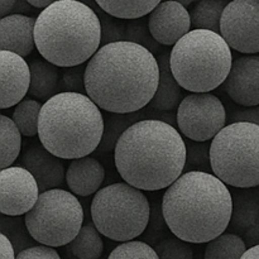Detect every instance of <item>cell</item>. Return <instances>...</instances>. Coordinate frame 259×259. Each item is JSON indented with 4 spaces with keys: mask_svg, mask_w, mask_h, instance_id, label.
<instances>
[{
    "mask_svg": "<svg viewBox=\"0 0 259 259\" xmlns=\"http://www.w3.org/2000/svg\"><path fill=\"white\" fill-rule=\"evenodd\" d=\"M144 119L143 109L134 113H109L104 118V134L99 146V153H110L115 151V147L124 132Z\"/></svg>",
    "mask_w": 259,
    "mask_h": 259,
    "instance_id": "cell-22",
    "label": "cell"
},
{
    "mask_svg": "<svg viewBox=\"0 0 259 259\" xmlns=\"http://www.w3.org/2000/svg\"><path fill=\"white\" fill-rule=\"evenodd\" d=\"M40 195L37 180L23 166H10L0 171V211L3 215H25Z\"/></svg>",
    "mask_w": 259,
    "mask_h": 259,
    "instance_id": "cell-12",
    "label": "cell"
},
{
    "mask_svg": "<svg viewBox=\"0 0 259 259\" xmlns=\"http://www.w3.org/2000/svg\"><path fill=\"white\" fill-rule=\"evenodd\" d=\"M62 158L51 153L42 143L27 144L20 157V166L27 168L37 180L40 192L62 186L66 169Z\"/></svg>",
    "mask_w": 259,
    "mask_h": 259,
    "instance_id": "cell-16",
    "label": "cell"
},
{
    "mask_svg": "<svg viewBox=\"0 0 259 259\" xmlns=\"http://www.w3.org/2000/svg\"><path fill=\"white\" fill-rule=\"evenodd\" d=\"M30 7H32V5H30L27 0H18L17 4H15V7H14V9L12 10V13H10V14H23V13H25V12H29Z\"/></svg>",
    "mask_w": 259,
    "mask_h": 259,
    "instance_id": "cell-41",
    "label": "cell"
},
{
    "mask_svg": "<svg viewBox=\"0 0 259 259\" xmlns=\"http://www.w3.org/2000/svg\"><path fill=\"white\" fill-rule=\"evenodd\" d=\"M103 134L104 115L88 94L61 91L42 105L39 142L60 158L90 156L100 146Z\"/></svg>",
    "mask_w": 259,
    "mask_h": 259,
    "instance_id": "cell-5",
    "label": "cell"
},
{
    "mask_svg": "<svg viewBox=\"0 0 259 259\" xmlns=\"http://www.w3.org/2000/svg\"><path fill=\"white\" fill-rule=\"evenodd\" d=\"M223 89L238 105H259V56L244 55L235 58Z\"/></svg>",
    "mask_w": 259,
    "mask_h": 259,
    "instance_id": "cell-14",
    "label": "cell"
},
{
    "mask_svg": "<svg viewBox=\"0 0 259 259\" xmlns=\"http://www.w3.org/2000/svg\"><path fill=\"white\" fill-rule=\"evenodd\" d=\"M96 12H98L101 23V46L126 39L125 19L113 17L100 8Z\"/></svg>",
    "mask_w": 259,
    "mask_h": 259,
    "instance_id": "cell-31",
    "label": "cell"
},
{
    "mask_svg": "<svg viewBox=\"0 0 259 259\" xmlns=\"http://www.w3.org/2000/svg\"><path fill=\"white\" fill-rule=\"evenodd\" d=\"M169 65L182 89L210 93L223 85L229 75L232 48L220 33L195 28L172 47Z\"/></svg>",
    "mask_w": 259,
    "mask_h": 259,
    "instance_id": "cell-6",
    "label": "cell"
},
{
    "mask_svg": "<svg viewBox=\"0 0 259 259\" xmlns=\"http://www.w3.org/2000/svg\"><path fill=\"white\" fill-rule=\"evenodd\" d=\"M228 119L234 121H248L259 125V105L248 106L245 109H232L228 115Z\"/></svg>",
    "mask_w": 259,
    "mask_h": 259,
    "instance_id": "cell-38",
    "label": "cell"
},
{
    "mask_svg": "<svg viewBox=\"0 0 259 259\" xmlns=\"http://www.w3.org/2000/svg\"><path fill=\"white\" fill-rule=\"evenodd\" d=\"M90 211L94 225L104 237L123 243L146 232L151 204L141 189L118 182L96 192Z\"/></svg>",
    "mask_w": 259,
    "mask_h": 259,
    "instance_id": "cell-7",
    "label": "cell"
},
{
    "mask_svg": "<svg viewBox=\"0 0 259 259\" xmlns=\"http://www.w3.org/2000/svg\"><path fill=\"white\" fill-rule=\"evenodd\" d=\"M212 174L232 187L259 186V125L234 121L211 141Z\"/></svg>",
    "mask_w": 259,
    "mask_h": 259,
    "instance_id": "cell-8",
    "label": "cell"
},
{
    "mask_svg": "<svg viewBox=\"0 0 259 259\" xmlns=\"http://www.w3.org/2000/svg\"><path fill=\"white\" fill-rule=\"evenodd\" d=\"M101 235L94 223L82 225L75 239L67 244L68 252L77 259H99L104 252Z\"/></svg>",
    "mask_w": 259,
    "mask_h": 259,
    "instance_id": "cell-23",
    "label": "cell"
},
{
    "mask_svg": "<svg viewBox=\"0 0 259 259\" xmlns=\"http://www.w3.org/2000/svg\"><path fill=\"white\" fill-rule=\"evenodd\" d=\"M242 259H259V244L248 248Z\"/></svg>",
    "mask_w": 259,
    "mask_h": 259,
    "instance_id": "cell-43",
    "label": "cell"
},
{
    "mask_svg": "<svg viewBox=\"0 0 259 259\" xmlns=\"http://www.w3.org/2000/svg\"><path fill=\"white\" fill-rule=\"evenodd\" d=\"M0 253H2V259H17L14 245L4 233L0 235Z\"/></svg>",
    "mask_w": 259,
    "mask_h": 259,
    "instance_id": "cell-39",
    "label": "cell"
},
{
    "mask_svg": "<svg viewBox=\"0 0 259 259\" xmlns=\"http://www.w3.org/2000/svg\"><path fill=\"white\" fill-rule=\"evenodd\" d=\"M0 108L9 109L19 104L29 91L30 67L22 56L4 50L0 52Z\"/></svg>",
    "mask_w": 259,
    "mask_h": 259,
    "instance_id": "cell-17",
    "label": "cell"
},
{
    "mask_svg": "<svg viewBox=\"0 0 259 259\" xmlns=\"http://www.w3.org/2000/svg\"><path fill=\"white\" fill-rule=\"evenodd\" d=\"M228 230L243 238L248 248L259 244V186L234 187Z\"/></svg>",
    "mask_w": 259,
    "mask_h": 259,
    "instance_id": "cell-15",
    "label": "cell"
},
{
    "mask_svg": "<svg viewBox=\"0 0 259 259\" xmlns=\"http://www.w3.org/2000/svg\"><path fill=\"white\" fill-rule=\"evenodd\" d=\"M191 243L182 240L181 238L166 237L154 245L159 259H195Z\"/></svg>",
    "mask_w": 259,
    "mask_h": 259,
    "instance_id": "cell-30",
    "label": "cell"
},
{
    "mask_svg": "<svg viewBox=\"0 0 259 259\" xmlns=\"http://www.w3.org/2000/svg\"><path fill=\"white\" fill-rule=\"evenodd\" d=\"M228 0H199L190 12L192 27L220 33V22Z\"/></svg>",
    "mask_w": 259,
    "mask_h": 259,
    "instance_id": "cell-26",
    "label": "cell"
},
{
    "mask_svg": "<svg viewBox=\"0 0 259 259\" xmlns=\"http://www.w3.org/2000/svg\"><path fill=\"white\" fill-rule=\"evenodd\" d=\"M30 67V96L35 99H50L56 95V90L60 86V71L58 66L47 60L34 58L29 62Z\"/></svg>",
    "mask_w": 259,
    "mask_h": 259,
    "instance_id": "cell-21",
    "label": "cell"
},
{
    "mask_svg": "<svg viewBox=\"0 0 259 259\" xmlns=\"http://www.w3.org/2000/svg\"><path fill=\"white\" fill-rule=\"evenodd\" d=\"M220 34L243 55L259 53V0H232L220 22Z\"/></svg>",
    "mask_w": 259,
    "mask_h": 259,
    "instance_id": "cell-11",
    "label": "cell"
},
{
    "mask_svg": "<svg viewBox=\"0 0 259 259\" xmlns=\"http://www.w3.org/2000/svg\"><path fill=\"white\" fill-rule=\"evenodd\" d=\"M247 249L242 237L234 233H223L207 243L204 259H242Z\"/></svg>",
    "mask_w": 259,
    "mask_h": 259,
    "instance_id": "cell-27",
    "label": "cell"
},
{
    "mask_svg": "<svg viewBox=\"0 0 259 259\" xmlns=\"http://www.w3.org/2000/svg\"><path fill=\"white\" fill-rule=\"evenodd\" d=\"M35 47L58 67L88 62L101 47L98 12L80 0H57L35 19Z\"/></svg>",
    "mask_w": 259,
    "mask_h": 259,
    "instance_id": "cell-4",
    "label": "cell"
},
{
    "mask_svg": "<svg viewBox=\"0 0 259 259\" xmlns=\"http://www.w3.org/2000/svg\"><path fill=\"white\" fill-rule=\"evenodd\" d=\"M2 227L3 233L12 240V243L18 242V244L22 245L19 240H24L28 243L27 234H29L25 225V220L20 219L19 217H9V215H4L2 219Z\"/></svg>",
    "mask_w": 259,
    "mask_h": 259,
    "instance_id": "cell-36",
    "label": "cell"
},
{
    "mask_svg": "<svg viewBox=\"0 0 259 259\" xmlns=\"http://www.w3.org/2000/svg\"><path fill=\"white\" fill-rule=\"evenodd\" d=\"M108 259H159L156 249L142 240L123 242L109 254Z\"/></svg>",
    "mask_w": 259,
    "mask_h": 259,
    "instance_id": "cell-32",
    "label": "cell"
},
{
    "mask_svg": "<svg viewBox=\"0 0 259 259\" xmlns=\"http://www.w3.org/2000/svg\"><path fill=\"white\" fill-rule=\"evenodd\" d=\"M24 220L35 242L63 247L72 242L82 228L83 207L75 194L57 187L40 192Z\"/></svg>",
    "mask_w": 259,
    "mask_h": 259,
    "instance_id": "cell-9",
    "label": "cell"
},
{
    "mask_svg": "<svg viewBox=\"0 0 259 259\" xmlns=\"http://www.w3.org/2000/svg\"><path fill=\"white\" fill-rule=\"evenodd\" d=\"M185 143H186V163L189 166L211 168V159H210L211 141L197 142L186 138Z\"/></svg>",
    "mask_w": 259,
    "mask_h": 259,
    "instance_id": "cell-34",
    "label": "cell"
},
{
    "mask_svg": "<svg viewBox=\"0 0 259 259\" xmlns=\"http://www.w3.org/2000/svg\"><path fill=\"white\" fill-rule=\"evenodd\" d=\"M105 180V168L96 158L80 157L71 161L66 169V184L77 196H90L101 189Z\"/></svg>",
    "mask_w": 259,
    "mask_h": 259,
    "instance_id": "cell-19",
    "label": "cell"
},
{
    "mask_svg": "<svg viewBox=\"0 0 259 259\" xmlns=\"http://www.w3.org/2000/svg\"><path fill=\"white\" fill-rule=\"evenodd\" d=\"M17 259H61V257L53 247L40 244L20 250Z\"/></svg>",
    "mask_w": 259,
    "mask_h": 259,
    "instance_id": "cell-37",
    "label": "cell"
},
{
    "mask_svg": "<svg viewBox=\"0 0 259 259\" xmlns=\"http://www.w3.org/2000/svg\"><path fill=\"white\" fill-rule=\"evenodd\" d=\"M158 82L154 53L129 40L101 46L86 63V94L108 113L142 110L153 99Z\"/></svg>",
    "mask_w": 259,
    "mask_h": 259,
    "instance_id": "cell-1",
    "label": "cell"
},
{
    "mask_svg": "<svg viewBox=\"0 0 259 259\" xmlns=\"http://www.w3.org/2000/svg\"><path fill=\"white\" fill-rule=\"evenodd\" d=\"M174 2L181 3L182 5H185V7H189V5H191L192 3H195V2H199V0H174Z\"/></svg>",
    "mask_w": 259,
    "mask_h": 259,
    "instance_id": "cell-44",
    "label": "cell"
},
{
    "mask_svg": "<svg viewBox=\"0 0 259 259\" xmlns=\"http://www.w3.org/2000/svg\"><path fill=\"white\" fill-rule=\"evenodd\" d=\"M129 42L138 43L148 48L151 52L158 53L161 51V43L157 42L152 35L148 27V17L137 18L126 20V39Z\"/></svg>",
    "mask_w": 259,
    "mask_h": 259,
    "instance_id": "cell-29",
    "label": "cell"
},
{
    "mask_svg": "<svg viewBox=\"0 0 259 259\" xmlns=\"http://www.w3.org/2000/svg\"><path fill=\"white\" fill-rule=\"evenodd\" d=\"M65 68L66 70H63V72L61 73L60 86H58V89H61L62 91H67V93L86 94L85 63Z\"/></svg>",
    "mask_w": 259,
    "mask_h": 259,
    "instance_id": "cell-35",
    "label": "cell"
},
{
    "mask_svg": "<svg viewBox=\"0 0 259 259\" xmlns=\"http://www.w3.org/2000/svg\"><path fill=\"white\" fill-rule=\"evenodd\" d=\"M168 230L169 228L167 225L166 219H164L163 210H162V202L161 204L152 202L148 225H147L146 232L142 234L144 238V242L151 245H156L157 243L166 238Z\"/></svg>",
    "mask_w": 259,
    "mask_h": 259,
    "instance_id": "cell-33",
    "label": "cell"
},
{
    "mask_svg": "<svg viewBox=\"0 0 259 259\" xmlns=\"http://www.w3.org/2000/svg\"><path fill=\"white\" fill-rule=\"evenodd\" d=\"M191 15L181 3L163 0L148 14V27L162 46H175L191 30Z\"/></svg>",
    "mask_w": 259,
    "mask_h": 259,
    "instance_id": "cell-13",
    "label": "cell"
},
{
    "mask_svg": "<svg viewBox=\"0 0 259 259\" xmlns=\"http://www.w3.org/2000/svg\"><path fill=\"white\" fill-rule=\"evenodd\" d=\"M34 17L24 14H8L0 19V47L27 57L34 51Z\"/></svg>",
    "mask_w": 259,
    "mask_h": 259,
    "instance_id": "cell-18",
    "label": "cell"
},
{
    "mask_svg": "<svg viewBox=\"0 0 259 259\" xmlns=\"http://www.w3.org/2000/svg\"><path fill=\"white\" fill-rule=\"evenodd\" d=\"M159 66V82L149 108L156 111H172L179 108L182 98V86L174 76L169 65V53L157 57Z\"/></svg>",
    "mask_w": 259,
    "mask_h": 259,
    "instance_id": "cell-20",
    "label": "cell"
},
{
    "mask_svg": "<svg viewBox=\"0 0 259 259\" xmlns=\"http://www.w3.org/2000/svg\"><path fill=\"white\" fill-rule=\"evenodd\" d=\"M32 7L38 8V9H46L47 7H50L51 4H53L57 0H27Z\"/></svg>",
    "mask_w": 259,
    "mask_h": 259,
    "instance_id": "cell-42",
    "label": "cell"
},
{
    "mask_svg": "<svg viewBox=\"0 0 259 259\" xmlns=\"http://www.w3.org/2000/svg\"><path fill=\"white\" fill-rule=\"evenodd\" d=\"M98 7L113 17L137 19L148 15L162 0H95Z\"/></svg>",
    "mask_w": 259,
    "mask_h": 259,
    "instance_id": "cell-24",
    "label": "cell"
},
{
    "mask_svg": "<svg viewBox=\"0 0 259 259\" xmlns=\"http://www.w3.org/2000/svg\"><path fill=\"white\" fill-rule=\"evenodd\" d=\"M42 105L33 99H23L15 105L13 120L24 137H34L39 128V115Z\"/></svg>",
    "mask_w": 259,
    "mask_h": 259,
    "instance_id": "cell-28",
    "label": "cell"
},
{
    "mask_svg": "<svg viewBox=\"0 0 259 259\" xmlns=\"http://www.w3.org/2000/svg\"><path fill=\"white\" fill-rule=\"evenodd\" d=\"M162 210L172 234L191 244H202L228 230L233 196L228 185L214 174L190 171L167 187Z\"/></svg>",
    "mask_w": 259,
    "mask_h": 259,
    "instance_id": "cell-3",
    "label": "cell"
},
{
    "mask_svg": "<svg viewBox=\"0 0 259 259\" xmlns=\"http://www.w3.org/2000/svg\"><path fill=\"white\" fill-rule=\"evenodd\" d=\"M17 2L18 0H0V15H2V18L12 13Z\"/></svg>",
    "mask_w": 259,
    "mask_h": 259,
    "instance_id": "cell-40",
    "label": "cell"
},
{
    "mask_svg": "<svg viewBox=\"0 0 259 259\" xmlns=\"http://www.w3.org/2000/svg\"><path fill=\"white\" fill-rule=\"evenodd\" d=\"M22 136L14 120L5 115H0V167H10L20 154L22 149Z\"/></svg>",
    "mask_w": 259,
    "mask_h": 259,
    "instance_id": "cell-25",
    "label": "cell"
},
{
    "mask_svg": "<svg viewBox=\"0 0 259 259\" xmlns=\"http://www.w3.org/2000/svg\"><path fill=\"white\" fill-rule=\"evenodd\" d=\"M224 104L211 93H192L177 108L176 124L186 138L197 142L212 141L227 125Z\"/></svg>",
    "mask_w": 259,
    "mask_h": 259,
    "instance_id": "cell-10",
    "label": "cell"
},
{
    "mask_svg": "<svg viewBox=\"0 0 259 259\" xmlns=\"http://www.w3.org/2000/svg\"><path fill=\"white\" fill-rule=\"evenodd\" d=\"M114 161L125 182L143 191L171 186L186 166V143L172 124L143 119L118 141Z\"/></svg>",
    "mask_w": 259,
    "mask_h": 259,
    "instance_id": "cell-2",
    "label": "cell"
}]
</instances>
